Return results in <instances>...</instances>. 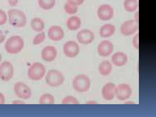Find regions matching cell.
<instances>
[{
	"label": "cell",
	"instance_id": "8fae6325",
	"mask_svg": "<svg viewBox=\"0 0 156 117\" xmlns=\"http://www.w3.org/2000/svg\"><path fill=\"white\" fill-rule=\"evenodd\" d=\"M132 90L131 87L127 84L122 83L116 87L115 96L121 101L127 100L131 96Z\"/></svg>",
	"mask_w": 156,
	"mask_h": 117
},
{
	"label": "cell",
	"instance_id": "9a60e30c",
	"mask_svg": "<svg viewBox=\"0 0 156 117\" xmlns=\"http://www.w3.org/2000/svg\"><path fill=\"white\" fill-rule=\"evenodd\" d=\"M48 37L53 41H61L64 37V31L62 27L59 26H52L49 28Z\"/></svg>",
	"mask_w": 156,
	"mask_h": 117
},
{
	"label": "cell",
	"instance_id": "ffe728a7",
	"mask_svg": "<svg viewBox=\"0 0 156 117\" xmlns=\"http://www.w3.org/2000/svg\"><path fill=\"white\" fill-rule=\"evenodd\" d=\"M113 69L111 63L108 60H104L100 63L98 66V71L102 76H107L111 74Z\"/></svg>",
	"mask_w": 156,
	"mask_h": 117
},
{
	"label": "cell",
	"instance_id": "2e32d148",
	"mask_svg": "<svg viewBox=\"0 0 156 117\" xmlns=\"http://www.w3.org/2000/svg\"><path fill=\"white\" fill-rule=\"evenodd\" d=\"M116 86L112 82H108L103 86L102 89V95L106 101H112L115 95Z\"/></svg>",
	"mask_w": 156,
	"mask_h": 117
},
{
	"label": "cell",
	"instance_id": "f546056e",
	"mask_svg": "<svg viewBox=\"0 0 156 117\" xmlns=\"http://www.w3.org/2000/svg\"><path fill=\"white\" fill-rule=\"evenodd\" d=\"M84 0H67V2L76 6H79L83 4Z\"/></svg>",
	"mask_w": 156,
	"mask_h": 117
},
{
	"label": "cell",
	"instance_id": "8992f818",
	"mask_svg": "<svg viewBox=\"0 0 156 117\" xmlns=\"http://www.w3.org/2000/svg\"><path fill=\"white\" fill-rule=\"evenodd\" d=\"M14 74L13 65L9 61H4L0 64V80L2 81H10L13 77Z\"/></svg>",
	"mask_w": 156,
	"mask_h": 117
},
{
	"label": "cell",
	"instance_id": "44dd1931",
	"mask_svg": "<svg viewBox=\"0 0 156 117\" xmlns=\"http://www.w3.org/2000/svg\"><path fill=\"white\" fill-rule=\"evenodd\" d=\"M30 26L34 31L36 32H42L45 29V23L40 18L35 17L30 22Z\"/></svg>",
	"mask_w": 156,
	"mask_h": 117
},
{
	"label": "cell",
	"instance_id": "4fadbf2b",
	"mask_svg": "<svg viewBox=\"0 0 156 117\" xmlns=\"http://www.w3.org/2000/svg\"><path fill=\"white\" fill-rule=\"evenodd\" d=\"M114 45L109 40H103L98 47V55L102 57H107L114 51Z\"/></svg>",
	"mask_w": 156,
	"mask_h": 117
},
{
	"label": "cell",
	"instance_id": "7c38bea8",
	"mask_svg": "<svg viewBox=\"0 0 156 117\" xmlns=\"http://www.w3.org/2000/svg\"><path fill=\"white\" fill-rule=\"evenodd\" d=\"M76 38L78 42L83 45H89L94 39V34L92 30L84 29L77 34Z\"/></svg>",
	"mask_w": 156,
	"mask_h": 117
},
{
	"label": "cell",
	"instance_id": "484cf974",
	"mask_svg": "<svg viewBox=\"0 0 156 117\" xmlns=\"http://www.w3.org/2000/svg\"><path fill=\"white\" fill-rule=\"evenodd\" d=\"M46 39V34L45 32L42 31L34 37L32 43L34 45H38L42 43Z\"/></svg>",
	"mask_w": 156,
	"mask_h": 117
},
{
	"label": "cell",
	"instance_id": "836d02e7",
	"mask_svg": "<svg viewBox=\"0 0 156 117\" xmlns=\"http://www.w3.org/2000/svg\"><path fill=\"white\" fill-rule=\"evenodd\" d=\"M135 21L137 23L139 24V11H137L135 14V19H134Z\"/></svg>",
	"mask_w": 156,
	"mask_h": 117
},
{
	"label": "cell",
	"instance_id": "6da1fadb",
	"mask_svg": "<svg viewBox=\"0 0 156 117\" xmlns=\"http://www.w3.org/2000/svg\"><path fill=\"white\" fill-rule=\"evenodd\" d=\"M25 42L23 38L19 35H13L6 40L5 49L8 54L16 55L22 51Z\"/></svg>",
	"mask_w": 156,
	"mask_h": 117
},
{
	"label": "cell",
	"instance_id": "e0dca14e",
	"mask_svg": "<svg viewBox=\"0 0 156 117\" xmlns=\"http://www.w3.org/2000/svg\"><path fill=\"white\" fill-rule=\"evenodd\" d=\"M112 62L115 66L122 67L126 64L128 61L127 55L122 51H118L112 56Z\"/></svg>",
	"mask_w": 156,
	"mask_h": 117
},
{
	"label": "cell",
	"instance_id": "9c48e42d",
	"mask_svg": "<svg viewBox=\"0 0 156 117\" xmlns=\"http://www.w3.org/2000/svg\"><path fill=\"white\" fill-rule=\"evenodd\" d=\"M139 30V24L134 20H127L120 27V32L124 36L132 35Z\"/></svg>",
	"mask_w": 156,
	"mask_h": 117
},
{
	"label": "cell",
	"instance_id": "f1b7e54d",
	"mask_svg": "<svg viewBox=\"0 0 156 117\" xmlns=\"http://www.w3.org/2000/svg\"><path fill=\"white\" fill-rule=\"evenodd\" d=\"M133 45L136 49H139V34L137 33L133 38Z\"/></svg>",
	"mask_w": 156,
	"mask_h": 117
},
{
	"label": "cell",
	"instance_id": "d6a6232c",
	"mask_svg": "<svg viewBox=\"0 0 156 117\" xmlns=\"http://www.w3.org/2000/svg\"><path fill=\"white\" fill-rule=\"evenodd\" d=\"M5 97L3 95V94L0 93V105H4L5 104Z\"/></svg>",
	"mask_w": 156,
	"mask_h": 117
},
{
	"label": "cell",
	"instance_id": "83f0119b",
	"mask_svg": "<svg viewBox=\"0 0 156 117\" xmlns=\"http://www.w3.org/2000/svg\"><path fill=\"white\" fill-rule=\"evenodd\" d=\"M7 21L8 16L4 10L0 9V26H3L6 24Z\"/></svg>",
	"mask_w": 156,
	"mask_h": 117
},
{
	"label": "cell",
	"instance_id": "5bb4252c",
	"mask_svg": "<svg viewBox=\"0 0 156 117\" xmlns=\"http://www.w3.org/2000/svg\"><path fill=\"white\" fill-rule=\"evenodd\" d=\"M57 50L52 46L45 47L41 52V57L43 60L48 62H51L54 61L57 57Z\"/></svg>",
	"mask_w": 156,
	"mask_h": 117
},
{
	"label": "cell",
	"instance_id": "3957f363",
	"mask_svg": "<svg viewBox=\"0 0 156 117\" xmlns=\"http://www.w3.org/2000/svg\"><path fill=\"white\" fill-rule=\"evenodd\" d=\"M46 73V68L43 64L34 62L28 69L27 76L30 80L34 81H39L44 77Z\"/></svg>",
	"mask_w": 156,
	"mask_h": 117
},
{
	"label": "cell",
	"instance_id": "ba28073f",
	"mask_svg": "<svg viewBox=\"0 0 156 117\" xmlns=\"http://www.w3.org/2000/svg\"><path fill=\"white\" fill-rule=\"evenodd\" d=\"M97 15L98 18L102 21H109L114 16V9L112 6L108 4H103L98 8Z\"/></svg>",
	"mask_w": 156,
	"mask_h": 117
},
{
	"label": "cell",
	"instance_id": "4dcf8cb0",
	"mask_svg": "<svg viewBox=\"0 0 156 117\" xmlns=\"http://www.w3.org/2000/svg\"><path fill=\"white\" fill-rule=\"evenodd\" d=\"M9 5L11 7H14L17 5L19 0H8Z\"/></svg>",
	"mask_w": 156,
	"mask_h": 117
},
{
	"label": "cell",
	"instance_id": "52a82bcc",
	"mask_svg": "<svg viewBox=\"0 0 156 117\" xmlns=\"http://www.w3.org/2000/svg\"><path fill=\"white\" fill-rule=\"evenodd\" d=\"M14 91L19 98L28 100L32 95L31 89L27 85L21 81L17 82L14 85Z\"/></svg>",
	"mask_w": 156,
	"mask_h": 117
},
{
	"label": "cell",
	"instance_id": "603a6c76",
	"mask_svg": "<svg viewBox=\"0 0 156 117\" xmlns=\"http://www.w3.org/2000/svg\"><path fill=\"white\" fill-rule=\"evenodd\" d=\"M39 102L40 105H53L55 103V98L51 94H44L41 95Z\"/></svg>",
	"mask_w": 156,
	"mask_h": 117
},
{
	"label": "cell",
	"instance_id": "d4e9b609",
	"mask_svg": "<svg viewBox=\"0 0 156 117\" xmlns=\"http://www.w3.org/2000/svg\"><path fill=\"white\" fill-rule=\"evenodd\" d=\"M62 105H79L80 101L73 96H68L62 101Z\"/></svg>",
	"mask_w": 156,
	"mask_h": 117
},
{
	"label": "cell",
	"instance_id": "1f68e13d",
	"mask_svg": "<svg viewBox=\"0 0 156 117\" xmlns=\"http://www.w3.org/2000/svg\"><path fill=\"white\" fill-rule=\"evenodd\" d=\"M6 36L4 34V33L1 30H0V44L4 42L5 40Z\"/></svg>",
	"mask_w": 156,
	"mask_h": 117
},
{
	"label": "cell",
	"instance_id": "cb8c5ba5",
	"mask_svg": "<svg viewBox=\"0 0 156 117\" xmlns=\"http://www.w3.org/2000/svg\"><path fill=\"white\" fill-rule=\"evenodd\" d=\"M56 0H38L39 5L44 10H50L55 5Z\"/></svg>",
	"mask_w": 156,
	"mask_h": 117
},
{
	"label": "cell",
	"instance_id": "d6986e66",
	"mask_svg": "<svg viewBox=\"0 0 156 117\" xmlns=\"http://www.w3.org/2000/svg\"><path fill=\"white\" fill-rule=\"evenodd\" d=\"M67 27L71 31H75L80 29L81 25V20L77 16L69 17L66 22Z\"/></svg>",
	"mask_w": 156,
	"mask_h": 117
},
{
	"label": "cell",
	"instance_id": "5b68a950",
	"mask_svg": "<svg viewBox=\"0 0 156 117\" xmlns=\"http://www.w3.org/2000/svg\"><path fill=\"white\" fill-rule=\"evenodd\" d=\"M46 82L48 86L57 87L63 84L65 77L60 71L51 70L48 71L45 77Z\"/></svg>",
	"mask_w": 156,
	"mask_h": 117
},
{
	"label": "cell",
	"instance_id": "30bf717a",
	"mask_svg": "<svg viewBox=\"0 0 156 117\" xmlns=\"http://www.w3.org/2000/svg\"><path fill=\"white\" fill-rule=\"evenodd\" d=\"M80 51V46L76 41H67L64 45V54L67 57L74 58L78 55Z\"/></svg>",
	"mask_w": 156,
	"mask_h": 117
},
{
	"label": "cell",
	"instance_id": "4316f807",
	"mask_svg": "<svg viewBox=\"0 0 156 117\" xmlns=\"http://www.w3.org/2000/svg\"><path fill=\"white\" fill-rule=\"evenodd\" d=\"M64 10L69 15H73L77 12L78 7L76 5L68 3L65 4L64 5Z\"/></svg>",
	"mask_w": 156,
	"mask_h": 117
},
{
	"label": "cell",
	"instance_id": "277c9868",
	"mask_svg": "<svg viewBox=\"0 0 156 117\" xmlns=\"http://www.w3.org/2000/svg\"><path fill=\"white\" fill-rule=\"evenodd\" d=\"M73 86L74 90L79 93H84L89 90L90 81L86 75H78L73 79Z\"/></svg>",
	"mask_w": 156,
	"mask_h": 117
},
{
	"label": "cell",
	"instance_id": "7402d4cb",
	"mask_svg": "<svg viewBox=\"0 0 156 117\" xmlns=\"http://www.w3.org/2000/svg\"><path fill=\"white\" fill-rule=\"evenodd\" d=\"M123 5L126 11L132 12L138 9L139 2L138 0H124Z\"/></svg>",
	"mask_w": 156,
	"mask_h": 117
},
{
	"label": "cell",
	"instance_id": "7a4b0ae2",
	"mask_svg": "<svg viewBox=\"0 0 156 117\" xmlns=\"http://www.w3.org/2000/svg\"><path fill=\"white\" fill-rule=\"evenodd\" d=\"M9 23L14 27L22 28L27 25V19L25 13L17 9H11L8 11Z\"/></svg>",
	"mask_w": 156,
	"mask_h": 117
},
{
	"label": "cell",
	"instance_id": "d590c367",
	"mask_svg": "<svg viewBox=\"0 0 156 117\" xmlns=\"http://www.w3.org/2000/svg\"><path fill=\"white\" fill-rule=\"evenodd\" d=\"M2 59V54L1 52H0V62H1Z\"/></svg>",
	"mask_w": 156,
	"mask_h": 117
},
{
	"label": "cell",
	"instance_id": "e575fe53",
	"mask_svg": "<svg viewBox=\"0 0 156 117\" xmlns=\"http://www.w3.org/2000/svg\"><path fill=\"white\" fill-rule=\"evenodd\" d=\"M12 104L13 105H22V104H25L24 102H23V101H13L12 102Z\"/></svg>",
	"mask_w": 156,
	"mask_h": 117
},
{
	"label": "cell",
	"instance_id": "ac0fdd59",
	"mask_svg": "<svg viewBox=\"0 0 156 117\" xmlns=\"http://www.w3.org/2000/svg\"><path fill=\"white\" fill-rule=\"evenodd\" d=\"M115 31V27L111 24L103 25L99 30V34L103 38L110 37L114 35Z\"/></svg>",
	"mask_w": 156,
	"mask_h": 117
}]
</instances>
